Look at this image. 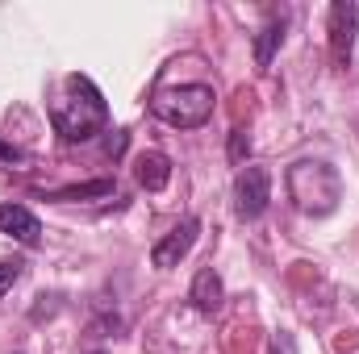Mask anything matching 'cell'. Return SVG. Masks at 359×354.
<instances>
[{
	"mask_svg": "<svg viewBox=\"0 0 359 354\" xmlns=\"http://www.w3.org/2000/svg\"><path fill=\"white\" fill-rule=\"evenodd\" d=\"M50 125L63 142H88L96 134H104L109 125V104L100 88L92 84L88 76L72 71L59 80V88L50 96Z\"/></svg>",
	"mask_w": 359,
	"mask_h": 354,
	"instance_id": "1",
	"label": "cell"
},
{
	"mask_svg": "<svg viewBox=\"0 0 359 354\" xmlns=\"http://www.w3.org/2000/svg\"><path fill=\"white\" fill-rule=\"evenodd\" d=\"M288 196L305 217H326L343 200V176L322 159H301L288 167Z\"/></svg>",
	"mask_w": 359,
	"mask_h": 354,
	"instance_id": "2",
	"label": "cell"
},
{
	"mask_svg": "<svg viewBox=\"0 0 359 354\" xmlns=\"http://www.w3.org/2000/svg\"><path fill=\"white\" fill-rule=\"evenodd\" d=\"M213 104H217V96L209 84H180V88L155 92L151 113L172 129H201L213 117Z\"/></svg>",
	"mask_w": 359,
	"mask_h": 354,
	"instance_id": "3",
	"label": "cell"
},
{
	"mask_svg": "<svg viewBox=\"0 0 359 354\" xmlns=\"http://www.w3.org/2000/svg\"><path fill=\"white\" fill-rule=\"evenodd\" d=\"M271 200V171L268 167H243L238 179H234V208H238V217L243 221H255V217H264V208H268Z\"/></svg>",
	"mask_w": 359,
	"mask_h": 354,
	"instance_id": "4",
	"label": "cell"
},
{
	"mask_svg": "<svg viewBox=\"0 0 359 354\" xmlns=\"http://www.w3.org/2000/svg\"><path fill=\"white\" fill-rule=\"evenodd\" d=\"M355 38H359V4L355 0H334L330 4V59L339 67L351 63Z\"/></svg>",
	"mask_w": 359,
	"mask_h": 354,
	"instance_id": "5",
	"label": "cell"
},
{
	"mask_svg": "<svg viewBox=\"0 0 359 354\" xmlns=\"http://www.w3.org/2000/svg\"><path fill=\"white\" fill-rule=\"evenodd\" d=\"M196 234H201V221L196 217H184L180 225H172L155 246H151V263L159 267V271H172V267H180V259L196 246Z\"/></svg>",
	"mask_w": 359,
	"mask_h": 354,
	"instance_id": "6",
	"label": "cell"
},
{
	"mask_svg": "<svg viewBox=\"0 0 359 354\" xmlns=\"http://www.w3.org/2000/svg\"><path fill=\"white\" fill-rule=\"evenodd\" d=\"M0 234L17 238L21 246H38L42 225H38V217H34L25 204H0Z\"/></svg>",
	"mask_w": 359,
	"mask_h": 354,
	"instance_id": "7",
	"label": "cell"
},
{
	"mask_svg": "<svg viewBox=\"0 0 359 354\" xmlns=\"http://www.w3.org/2000/svg\"><path fill=\"white\" fill-rule=\"evenodd\" d=\"M188 300L196 304V313H205V317H213V313L222 309V300H226V288H222V275H217L213 267H201V271H196V279H192V292H188Z\"/></svg>",
	"mask_w": 359,
	"mask_h": 354,
	"instance_id": "8",
	"label": "cell"
},
{
	"mask_svg": "<svg viewBox=\"0 0 359 354\" xmlns=\"http://www.w3.org/2000/svg\"><path fill=\"white\" fill-rule=\"evenodd\" d=\"M134 176H138V183H142L147 192H163L168 179H172V159H168L163 150H142V155L134 159Z\"/></svg>",
	"mask_w": 359,
	"mask_h": 354,
	"instance_id": "9",
	"label": "cell"
},
{
	"mask_svg": "<svg viewBox=\"0 0 359 354\" xmlns=\"http://www.w3.org/2000/svg\"><path fill=\"white\" fill-rule=\"evenodd\" d=\"M284 29H288V13H268L264 29L255 34V63L259 67H271V59H276V50L284 42Z\"/></svg>",
	"mask_w": 359,
	"mask_h": 354,
	"instance_id": "10",
	"label": "cell"
},
{
	"mask_svg": "<svg viewBox=\"0 0 359 354\" xmlns=\"http://www.w3.org/2000/svg\"><path fill=\"white\" fill-rule=\"evenodd\" d=\"M117 187H113V179H92V183H72V187H59V192H50V200H59V204H67V200H92V196H113Z\"/></svg>",
	"mask_w": 359,
	"mask_h": 354,
	"instance_id": "11",
	"label": "cell"
},
{
	"mask_svg": "<svg viewBox=\"0 0 359 354\" xmlns=\"http://www.w3.org/2000/svg\"><path fill=\"white\" fill-rule=\"evenodd\" d=\"M21 271H25V263H17V259H13V263H0V300H4L8 288L21 279Z\"/></svg>",
	"mask_w": 359,
	"mask_h": 354,
	"instance_id": "12",
	"label": "cell"
},
{
	"mask_svg": "<svg viewBox=\"0 0 359 354\" xmlns=\"http://www.w3.org/2000/svg\"><path fill=\"white\" fill-rule=\"evenodd\" d=\"M247 155H251V138H247V129H234V138H230V159L243 163Z\"/></svg>",
	"mask_w": 359,
	"mask_h": 354,
	"instance_id": "13",
	"label": "cell"
},
{
	"mask_svg": "<svg viewBox=\"0 0 359 354\" xmlns=\"http://www.w3.org/2000/svg\"><path fill=\"white\" fill-rule=\"evenodd\" d=\"M0 159H4V163H21L25 155H21L17 146H8V142H0Z\"/></svg>",
	"mask_w": 359,
	"mask_h": 354,
	"instance_id": "14",
	"label": "cell"
},
{
	"mask_svg": "<svg viewBox=\"0 0 359 354\" xmlns=\"http://www.w3.org/2000/svg\"><path fill=\"white\" fill-rule=\"evenodd\" d=\"M271 354H280V351H271Z\"/></svg>",
	"mask_w": 359,
	"mask_h": 354,
	"instance_id": "15",
	"label": "cell"
},
{
	"mask_svg": "<svg viewBox=\"0 0 359 354\" xmlns=\"http://www.w3.org/2000/svg\"><path fill=\"white\" fill-rule=\"evenodd\" d=\"M92 354H100V351H92Z\"/></svg>",
	"mask_w": 359,
	"mask_h": 354,
	"instance_id": "16",
	"label": "cell"
}]
</instances>
